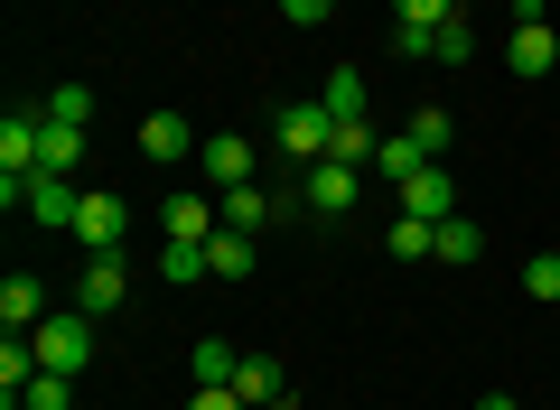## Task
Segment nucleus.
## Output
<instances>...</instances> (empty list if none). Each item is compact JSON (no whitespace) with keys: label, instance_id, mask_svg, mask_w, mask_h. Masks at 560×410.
Returning a JSON list of instances; mask_svg holds the SVG:
<instances>
[{"label":"nucleus","instance_id":"nucleus-1","mask_svg":"<svg viewBox=\"0 0 560 410\" xmlns=\"http://www.w3.org/2000/svg\"><path fill=\"white\" fill-rule=\"evenodd\" d=\"M271 140H280V159L318 168V159L337 150V113H327V103H280V113H271Z\"/></svg>","mask_w":560,"mask_h":410},{"label":"nucleus","instance_id":"nucleus-22","mask_svg":"<svg viewBox=\"0 0 560 410\" xmlns=\"http://www.w3.org/2000/svg\"><path fill=\"white\" fill-rule=\"evenodd\" d=\"M47 121H66V131H84V121H94V94H84V84H57V94H47Z\"/></svg>","mask_w":560,"mask_h":410},{"label":"nucleus","instance_id":"nucleus-2","mask_svg":"<svg viewBox=\"0 0 560 410\" xmlns=\"http://www.w3.org/2000/svg\"><path fill=\"white\" fill-rule=\"evenodd\" d=\"M28 345H38V373H84V364H94V317L57 308L47 327H28Z\"/></svg>","mask_w":560,"mask_h":410},{"label":"nucleus","instance_id":"nucleus-13","mask_svg":"<svg viewBox=\"0 0 560 410\" xmlns=\"http://www.w3.org/2000/svg\"><path fill=\"white\" fill-rule=\"evenodd\" d=\"M0 327H10V336L47 327V290H38V280H28V271H10V280H0Z\"/></svg>","mask_w":560,"mask_h":410},{"label":"nucleus","instance_id":"nucleus-19","mask_svg":"<svg viewBox=\"0 0 560 410\" xmlns=\"http://www.w3.org/2000/svg\"><path fill=\"white\" fill-rule=\"evenodd\" d=\"M318 103H327V113H337V121H374V113H364V75H355V66H337Z\"/></svg>","mask_w":560,"mask_h":410},{"label":"nucleus","instance_id":"nucleus-31","mask_svg":"<svg viewBox=\"0 0 560 410\" xmlns=\"http://www.w3.org/2000/svg\"><path fill=\"white\" fill-rule=\"evenodd\" d=\"M477 410H514V401H504V391H486V401H477Z\"/></svg>","mask_w":560,"mask_h":410},{"label":"nucleus","instance_id":"nucleus-6","mask_svg":"<svg viewBox=\"0 0 560 410\" xmlns=\"http://www.w3.org/2000/svg\"><path fill=\"white\" fill-rule=\"evenodd\" d=\"M393 206H401V215H420V224H448V215H458V187H448V168H420V177H401V187H393Z\"/></svg>","mask_w":560,"mask_h":410},{"label":"nucleus","instance_id":"nucleus-5","mask_svg":"<svg viewBox=\"0 0 560 410\" xmlns=\"http://www.w3.org/2000/svg\"><path fill=\"white\" fill-rule=\"evenodd\" d=\"M121 290H131V271H121V253H84V280H75V308L84 317H113Z\"/></svg>","mask_w":560,"mask_h":410},{"label":"nucleus","instance_id":"nucleus-14","mask_svg":"<svg viewBox=\"0 0 560 410\" xmlns=\"http://www.w3.org/2000/svg\"><path fill=\"white\" fill-rule=\"evenodd\" d=\"M420 168H440V159H420L411 131H383V150H374V177H383V187H401V177H420Z\"/></svg>","mask_w":560,"mask_h":410},{"label":"nucleus","instance_id":"nucleus-15","mask_svg":"<svg viewBox=\"0 0 560 410\" xmlns=\"http://www.w3.org/2000/svg\"><path fill=\"white\" fill-rule=\"evenodd\" d=\"M234 391H243V401H253V410H261V401H290V373H280L271 354H243V373H234Z\"/></svg>","mask_w":560,"mask_h":410},{"label":"nucleus","instance_id":"nucleus-24","mask_svg":"<svg viewBox=\"0 0 560 410\" xmlns=\"http://www.w3.org/2000/svg\"><path fill=\"white\" fill-rule=\"evenodd\" d=\"M160 280H215V271H206V243H168V253H160Z\"/></svg>","mask_w":560,"mask_h":410},{"label":"nucleus","instance_id":"nucleus-3","mask_svg":"<svg viewBox=\"0 0 560 410\" xmlns=\"http://www.w3.org/2000/svg\"><path fill=\"white\" fill-rule=\"evenodd\" d=\"M75 206H84V187H75L66 168H28V177H20V215L66 224V234H75Z\"/></svg>","mask_w":560,"mask_h":410},{"label":"nucleus","instance_id":"nucleus-28","mask_svg":"<svg viewBox=\"0 0 560 410\" xmlns=\"http://www.w3.org/2000/svg\"><path fill=\"white\" fill-rule=\"evenodd\" d=\"M393 261H430V224H420V215L393 224Z\"/></svg>","mask_w":560,"mask_h":410},{"label":"nucleus","instance_id":"nucleus-11","mask_svg":"<svg viewBox=\"0 0 560 410\" xmlns=\"http://www.w3.org/2000/svg\"><path fill=\"white\" fill-rule=\"evenodd\" d=\"M215 206H224V224H234V234H261L271 215H290V206H308V196H261V187H224Z\"/></svg>","mask_w":560,"mask_h":410},{"label":"nucleus","instance_id":"nucleus-17","mask_svg":"<svg viewBox=\"0 0 560 410\" xmlns=\"http://www.w3.org/2000/svg\"><path fill=\"white\" fill-rule=\"evenodd\" d=\"M187 373H197V391H215V383H234V373H243V354L224 345V336H206V345L187 354Z\"/></svg>","mask_w":560,"mask_h":410},{"label":"nucleus","instance_id":"nucleus-21","mask_svg":"<svg viewBox=\"0 0 560 410\" xmlns=\"http://www.w3.org/2000/svg\"><path fill=\"white\" fill-rule=\"evenodd\" d=\"M10 410H75V373H38V383H28Z\"/></svg>","mask_w":560,"mask_h":410},{"label":"nucleus","instance_id":"nucleus-10","mask_svg":"<svg viewBox=\"0 0 560 410\" xmlns=\"http://www.w3.org/2000/svg\"><path fill=\"white\" fill-rule=\"evenodd\" d=\"M355 187H364V168H355V159H318L300 196L318 206V215H346V206H355Z\"/></svg>","mask_w":560,"mask_h":410},{"label":"nucleus","instance_id":"nucleus-25","mask_svg":"<svg viewBox=\"0 0 560 410\" xmlns=\"http://www.w3.org/2000/svg\"><path fill=\"white\" fill-rule=\"evenodd\" d=\"M393 20L401 28H448V20H458V0H393Z\"/></svg>","mask_w":560,"mask_h":410},{"label":"nucleus","instance_id":"nucleus-9","mask_svg":"<svg viewBox=\"0 0 560 410\" xmlns=\"http://www.w3.org/2000/svg\"><path fill=\"white\" fill-rule=\"evenodd\" d=\"M38 150H47V113H10L0 121V177H28Z\"/></svg>","mask_w":560,"mask_h":410},{"label":"nucleus","instance_id":"nucleus-26","mask_svg":"<svg viewBox=\"0 0 560 410\" xmlns=\"http://www.w3.org/2000/svg\"><path fill=\"white\" fill-rule=\"evenodd\" d=\"M467 57H477V38H467V20H448L440 38H430V66H467Z\"/></svg>","mask_w":560,"mask_h":410},{"label":"nucleus","instance_id":"nucleus-30","mask_svg":"<svg viewBox=\"0 0 560 410\" xmlns=\"http://www.w3.org/2000/svg\"><path fill=\"white\" fill-rule=\"evenodd\" d=\"M187 410H253V401H243L234 383H215V391H197V401H187Z\"/></svg>","mask_w":560,"mask_h":410},{"label":"nucleus","instance_id":"nucleus-16","mask_svg":"<svg viewBox=\"0 0 560 410\" xmlns=\"http://www.w3.org/2000/svg\"><path fill=\"white\" fill-rule=\"evenodd\" d=\"M206 271H215V280H253V234H234V224L206 234Z\"/></svg>","mask_w":560,"mask_h":410},{"label":"nucleus","instance_id":"nucleus-27","mask_svg":"<svg viewBox=\"0 0 560 410\" xmlns=\"http://www.w3.org/2000/svg\"><path fill=\"white\" fill-rule=\"evenodd\" d=\"M523 290H533V298H551V308H560V253H533V261H523Z\"/></svg>","mask_w":560,"mask_h":410},{"label":"nucleus","instance_id":"nucleus-12","mask_svg":"<svg viewBox=\"0 0 560 410\" xmlns=\"http://www.w3.org/2000/svg\"><path fill=\"white\" fill-rule=\"evenodd\" d=\"M504 66H514V75H551V66H560V38H551V20H523L514 28V47H504Z\"/></svg>","mask_w":560,"mask_h":410},{"label":"nucleus","instance_id":"nucleus-18","mask_svg":"<svg viewBox=\"0 0 560 410\" xmlns=\"http://www.w3.org/2000/svg\"><path fill=\"white\" fill-rule=\"evenodd\" d=\"M430 253H440V261H477V253H486V234H477L467 215H448V224H430Z\"/></svg>","mask_w":560,"mask_h":410},{"label":"nucleus","instance_id":"nucleus-7","mask_svg":"<svg viewBox=\"0 0 560 410\" xmlns=\"http://www.w3.org/2000/svg\"><path fill=\"white\" fill-rule=\"evenodd\" d=\"M121 224H131V206H121V196H84V206H75V243H84V253H121Z\"/></svg>","mask_w":560,"mask_h":410},{"label":"nucleus","instance_id":"nucleus-8","mask_svg":"<svg viewBox=\"0 0 560 410\" xmlns=\"http://www.w3.org/2000/svg\"><path fill=\"white\" fill-rule=\"evenodd\" d=\"M197 168L215 177V196H224V187H253V140H243V131H206Z\"/></svg>","mask_w":560,"mask_h":410},{"label":"nucleus","instance_id":"nucleus-20","mask_svg":"<svg viewBox=\"0 0 560 410\" xmlns=\"http://www.w3.org/2000/svg\"><path fill=\"white\" fill-rule=\"evenodd\" d=\"M401 131H411V140H420V159H440V150H448V140H458V121H448V113H440V103H420V113H411V121H401Z\"/></svg>","mask_w":560,"mask_h":410},{"label":"nucleus","instance_id":"nucleus-4","mask_svg":"<svg viewBox=\"0 0 560 410\" xmlns=\"http://www.w3.org/2000/svg\"><path fill=\"white\" fill-rule=\"evenodd\" d=\"M206 140H197V121L187 113H150L140 121V159H150V168H178V159H197Z\"/></svg>","mask_w":560,"mask_h":410},{"label":"nucleus","instance_id":"nucleus-29","mask_svg":"<svg viewBox=\"0 0 560 410\" xmlns=\"http://www.w3.org/2000/svg\"><path fill=\"white\" fill-rule=\"evenodd\" d=\"M327 10H337V0H280V20H290V28H318Z\"/></svg>","mask_w":560,"mask_h":410},{"label":"nucleus","instance_id":"nucleus-23","mask_svg":"<svg viewBox=\"0 0 560 410\" xmlns=\"http://www.w3.org/2000/svg\"><path fill=\"white\" fill-rule=\"evenodd\" d=\"M75 159H84V131H66V121H47V150H38V168H66V177H75Z\"/></svg>","mask_w":560,"mask_h":410}]
</instances>
